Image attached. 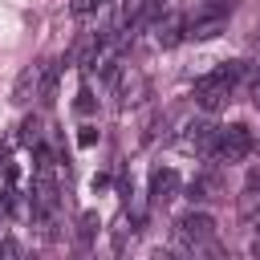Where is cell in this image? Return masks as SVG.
Segmentation results:
<instances>
[{
  "mask_svg": "<svg viewBox=\"0 0 260 260\" xmlns=\"http://www.w3.org/2000/svg\"><path fill=\"white\" fill-rule=\"evenodd\" d=\"M215 138H219V126H211V122H191L183 146L195 150V154H203V158H211V154H215Z\"/></svg>",
  "mask_w": 260,
  "mask_h": 260,
  "instance_id": "8992f818",
  "label": "cell"
},
{
  "mask_svg": "<svg viewBox=\"0 0 260 260\" xmlns=\"http://www.w3.org/2000/svg\"><path fill=\"white\" fill-rule=\"evenodd\" d=\"M77 142H81V146H93V142H98V130H93V126H81Z\"/></svg>",
  "mask_w": 260,
  "mask_h": 260,
  "instance_id": "2e32d148",
  "label": "cell"
},
{
  "mask_svg": "<svg viewBox=\"0 0 260 260\" xmlns=\"http://www.w3.org/2000/svg\"><path fill=\"white\" fill-rule=\"evenodd\" d=\"M20 138H24L28 146H37V142H41V122H37V118H28V122L20 126Z\"/></svg>",
  "mask_w": 260,
  "mask_h": 260,
  "instance_id": "7c38bea8",
  "label": "cell"
},
{
  "mask_svg": "<svg viewBox=\"0 0 260 260\" xmlns=\"http://www.w3.org/2000/svg\"><path fill=\"white\" fill-rule=\"evenodd\" d=\"M248 191H260V171H252V175H248Z\"/></svg>",
  "mask_w": 260,
  "mask_h": 260,
  "instance_id": "d6986e66",
  "label": "cell"
},
{
  "mask_svg": "<svg viewBox=\"0 0 260 260\" xmlns=\"http://www.w3.org/2000/svg\"><path fill=\"white\" fill-rule=\"evenodd\" d=\"M252 130L244 122H232V126H219V138H215V162H244L252 154Z\"/></svg>",
  "mask_w": 260,
  "mask_h": 260,
  "instance_id": "3957f363",
  "label": "cell"
},
{
  "mask_svg": "<svg viewBox=\"0 0 260 260\" xmlns=\"http://www.w3.org/2000/svg\"><path fill=\"white\" fill-rule=\"evenodd\" d=\"M187 199H191V203H211V199H223V179H219V171H215V167L199 171V175L191 179V187H187Z\"/></svg>",
  "mask_w": 260,
  "mask_h": 260,
  "instance_id": "5b68a950",
  "label": "cell"
},
{
  "mask_svg": "<svg viewBox=\"0 0 260 260\" xmlns=\"http://www.w3.org/2000/svg\"><path fill=\"white\" fill-rule=\"evenodd\" d=\"M0 211H4V195H0Z\"/></svg>",
  "mask_w": 260,
  "mask_h": 260,
  "instance_id": "603a6c76",
  "label": "cell"
},
{
  "mask_svg": "<svg viewBox=\"0 0 260 260\" xmlns=\"http://www.w3.org/2000/svg\"><path fill=\"white\" fill-rule=\"evenodd\" d=\"M248 89H252V102L260 106V73H252V81H248Z\"/></svg>",
  "mask_w": 260,
  "mask_h": 260,
  "instance_id": "ac0fdd59",
  "label": "cell"
},
{
  "mask_svg": "<svg viewBox=\"0 0 260 260\" xmlns=\"http://www.w3.org/2000/svg\"><path fill=\"white\" fill-rule=\"evenodd\" d=\"M93 232H98V215L85 211V215H81V240H93Z\"/></svg>",
  "mask_w": 260,
  "mask_h": 260,
  "instance_id": "5bb4252c",
  "label": "cell"
},
{
  "mask_svg": "<svg viewBox=\"0 0 260 260\" xmlns=\"http://www.w3.org/2000/svg\"><path fill=\"white\" fill-rule=\"evenodd\" d=\"M93 8H98V0H73V4H69V12H73V16H89Z\"/></svg>",
  "mask_w": 260,
  "mask_h": 260,
  "instance_id": "9a60e30c",
  "label": "cell"
},
{
  "mask_svg": "<svg viewBox=\"0 0 260 260\" xmlns=\"http://www.w3.org/2000/svg\"><path fill=\"white\" fill-rule=\"evenodd\" d=\"M252 45H256V49H260V28H256V37H252Z\"/></svg>",
  "mask_w": 260,
  "mask_h": 260,
  "instance_id": "7402d4cb",
  "label": "cell"
},
{
  "mask_svg": "<svg viewBox=\"0 0 260 260\" xmlns=\"http://www.w3.org/2000/svg\"><path fill=\"white\" fill-rule=\"evenodd\" d=\"M183 37H187V20H183V12H162V16L154 20V41H158L162 49L179 45Z\"/></svg>",
  "mask_w": 260,
  "mask_h": 260,
  "instance_id": "52a82bcc",
  "label": "cell"
},
{
  "mask_svg": "<svg viewBox=\"0 0 260 260\" xmlns=\"http://www.w3.org/2000/svg\"><path fill=\"white\" fill-rule=\"evenodd\" d=\"M244 73H248L244 61H223V65H215L211 73H203V77L195 81V102H199V110H219V106L236 93V85L244 81Z\"/></svg>",
  "mask_w": 260,
  "mask_h": 260,
  "instance_id": "6da1fadb",
  "label": "cell"
},
{
  "mask_svg": "<svg viewBox=\"0 0 260 260\" xmlns=\"http://www.w3.org/2000/svg\"><path fill=\"white\" fill-rule=\"evenodd\" d=\"M53 93H57V69L45 61V77H41V93H37V102H45V106H49V102H53Z\"/></svg>",
  "mask_w": 260,
  "mask_h": 260,
  "instance_id": "30bf717a",
  "label": "cell"
},
{
  "mask_svg": "<svg viewBox=\"0 0 260 260\" xmlns=\"http://www.w3.org/2000/svg\"><path fill=\"white\" fill-rule=\"evenodd\" d=\"M0 256H20V244L16 240H0Z\"/></svg>",
  "mask_w": 260,
  "mask_h": 260,
  "instance_id": "e0dca14e",
  "label": "cell"
},
{
  "mask_svg": "<svg viewBox=\"0 0 260 260\" xmlns=\"http://www.w3.org/2000/svg\"><path fill=\"white\" fill-rule=\"evenodd\" d=\"M142 12H146V0H122V20H126V28H138Z\"/></svg>",
  "mask_w": 260,
  "mask_h": 260,
  "instance_id": "8fae6325",
  "label": "cell"
},
{
  "mask_svg": "<svg viewBox=\"0 0 260 260\" xmlns=\"http://www.w3.org/2000/svg\"><path fill=\"white\" fill-rule=\"evenodd\" d=\"M73 110H77V114H93V93H89V89H81V93H77V102H73Z\"/></svg>",
  "mask_w": 260,
  "mask_h": 260,
  "instance_id": "4fadbf2b",
  "label": "cell"
},
{
  "mask_svg": "<svg viewBox=\"0 0 260 260\" xmlns=\"http://www.w3.org/2000/svg\"><path fill=\"white\" fill-rule=\"evenodd\" d=\"M252 256H260V236H256V240H252Z\"/></svg>",
  "mask_w": 260,
  "mask_h": 260,
  "instance_id": "ffe728a7",
  "label": "cell"
},
{
  "mask_svg": "<svg viewBox=\"0 0 260 260\" xmlns=\"http://www.w3.org/2000/svg\"><path fill=\"white\" fill-rule=\"evenodd\" d=\"M41 77H45V61L24 65V69H20V77L12 81V106H28V102L41 93Z\"/></svg>",
  "mask_w": 260,
  "mask_h": 260,
  "instance_id": "277c9868",
  "label": "cell"
},
{
  "mask_svg": "<svg viewBox=\"0 0 260 260\" xmlns=\"http://www.w3.org/2000/svg\"><path fill=\"white\" fill-rule=\"evenodd\" d=\"M4 167H8V154H4V150H0V171H4Z\"/></svg>",
  "mask_w": 260,
  "mask_h": 260,
  "instance_id": "44dd1931",
  "label": "cell"
},
{
  "mask_svg": "<svg viewBox=\"0 0 260 260\" xmlns=\"http://www.w3.org/2000/svg\"><path fill=\"white\" fill-rule=\"evenodd\" d=\"M175 191H179V175H175L171 167H158V171L150 175V203L167 207V203L175 199Z\"/></svg>",
  "mask_w": 260,
  "mask_h": 260,
  "instance_id": "9c48e42d",
  "label": "cell"
},
{
  "mask_svg": "<svg viewBox=\"0 0 260 260\" xmlns=\"http://www.w3.org/2000/svg\"><path fill=\"white\" fill-rule=\"evenodd\" d=\"M223 24H228V12H223V4H215L207 16H199V20L187 24V37H191V41H211V37L223 32Z\"/></svg>",
  "mask_w": 260,
  "mask_h": 260,
  "instance_id": "ba28073f",
  "label": "cell"
},
{
  "mask_svg": "<svg viewBox=\"0 0 260 260\" xmlns=\"http://www.w3.org/2000/svg\"><path fill=\"white\" fill-rule=\"evenodd\" d=\"M211 240H215V219L207 211H187L175 219V244L183 252H203L211 248Z\"/></svg>",
  "mask_w": 260,
  "mask_h": 260,
  "instance_id": "7a4b0ae2",
  "label": "cell"
}]
</instances>
